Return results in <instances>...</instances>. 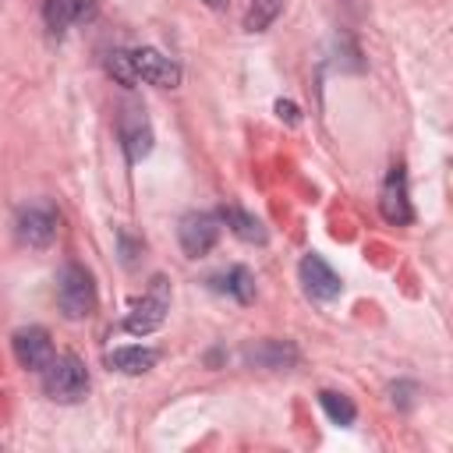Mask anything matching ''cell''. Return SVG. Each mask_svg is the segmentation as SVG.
Listing matches in <instances>:
<instances>
[{
	"label": "cell",
	"mask_w": 453,
	"mask_h": 453,
	"mask_svg": "<svg viewBox=\"0 0 453 453\" xmlns=\"http://www.w3.org/2000/svg\"><path fill=\"white\" fill-rule=\"evenodd\" d=\"M379 212L386 223L393 226H407L414 219V209H411V198H407V173H403V163L389 166L386 180H382V191H379Z\"/></svg>",
	"instance_id": "6"
},
{
	"label": "cell",
	"mask_w": 453,
	"mask_h": 453,
	"mask_svg": "<svg viewBox=\"0 0 453 453\" xmlns=\"http://www.w3.org/2000/svg\"><path fill=\"white\" fill-rule=\"evenodd\" d=\"M280 11H283V0H251V7H248V14H244V28H248V32L269 28Z\"/></svg>",
	"instance_id": "17"
},
{
	"label": "cell",
	"mask_w": 453,
	"mask_h": 453,
	"mask_svg": "<svg viewBox=\"0 0 453 453\" xmlns=\"http://www.w3.org/2000/svg\"><path fill=\"white\" fill-rule=\"evenodd\" d=\"M319 403H322V411L329 414V421H333V425H354V418H357L354 400H350V396H343V393L322 389V393H319Z\"/></svg>",
	"instance_id": "16"
},
{
	"label": "cell",
	"mask_w": 453,
	"mask_h": 453,
	"mask_svg": "<svg viewBox=\"0 0 453 453\" xmlns=\"http://www.w3.org/2000/svg\"><path fill=\"white\" fill-rule=\"evenodd\" d=\"M120 145H124L127 163H142L152 152V127L142 106H127L120 113Z\"/></svg>",
	"instance_id": "10"
},
{
	"label": "cell",
	"mask_w": 453,
	"mask_h": 453,
	"mask_svg": "<svg viewBox=\"0 0 453 453\" xmlns=\"http://www.w3.org/2000/svg\"><path fill=\"white\" fill-rule=\"evenodd\" d=\"M117 241H120V262L131 269V265L138 262V251H142V244H138V241H134L127 230H117Z\"/></svg>",
	"instance_id": "19"
},
{
	"label": "cell",
	"mask_w": 453,
	"mask_h": 453,
	"mask_svg": "<svg viewBox=\"0 0 453 453\" xmlns=\"http://www.w3.org/2000/svg\"><path fill=\"white\" fill-rule=\"evenodd\" d=\"M159 350L156 347H113L106 354V368L120 372V375H142L149 368H156Z\"/></svg>",
	"instance_id": "13"
},
{
	"label": "cell",
	"mask_w": 453,
	"mask_h": 453,
	"mask_svg": "<svg viewBox=\"0 0 453 453\" xmlns=\"http://www.w3.org/2000/svg\"><path fill=\"white\" fill-rule=\"evenodd\" d=\"M57 226H60V216H57V209L50 202H25L14 212V237L21 244H28V248L53 244Z\"/></svg>",
	"instance_id": "3"
},
{
	"label": "cell",
	"mask_w": 453,
	"mask_h": 453,
	"mask_svg": "<svg viewBox=\"0 0 453 453\" xmlns=\"http://www.w3.org/2000/svg\"><path fill=\"white\" fill-rule=\"evenodd\" d=\"M202 4H209V7H216V11H219V7H226V0H202Z\"/></svg>",
	"instance_id": "22"
},
{
	"label": "cell",
	"mask_w": 453,
	"mask_h": 453,
	"mask_svg": "<svg viewBox=\"0 0 453 453\" xmlns=\"http://www.w3.org/2000/svg\"><path fill=\"white\" fill-rule=\"evenodd\" d=\"M209 287L219 290V294H230V297L241 301V304H251V301H255V276H251L244 265H230L226 273L212 276Z\"/></svg>",
	"instance_id": "15"
},
{
	"label": "cell",
	"mask_w": 453,
	"mask_h": 453,
	"mask_svg": "<svg viewBox=\"0 0 453 453\" xmlns=\"http://www.w3.org/2000/svg\"><path fill=\"white\" fill-rule=\"evenodd\" d=\"M297 273H301V287H304V294H308L311 301H333V297H340V290H343V280H340V276L333 273V265H329L322 255H315V251H308V255L301 258Z\"/></svg>",
	"instance_id": "8"
},
{
	"label": "cell",
	"mask_w": 453,
	"mask_h": 453,
	"mask_svg": "<svg viewBox=\"0 0 453 453\" xmlns=\"http://www.w3.org/2000/svg\"><path fill=\"white\" fill-rule=\"evenodd\" d=\"M276 113H280V120H287V124H297V106L294 103H276Z\"/></svg>",
	"instance_id": "21"
},
{
	"label": "cell",
	"mask_w": 453,
	"mask_h": 453,
	"mask_svg": "<svg viewBox=\"0 0 453 453\" xmlns=\"http://www.w3.org/2000/svg\"><path fill=\"white\" fill-rule=\"evenodd\" d=\"M57 308L64 311V319H88L96 311V283H92V273L85 265H78V262L60 265Z\"/></svg>",
	"instance_id": "1"
},
{
	"label": "cell",
	"mask_w": 453,
	"mask_h": 453,
	"mask_svg": "<svg viewBox=\"0 0 453 453\" xmlns=\"http://www.w3.org/2000/svg\"><path fill=\"white\" fill-rule=\"evenodd\" d=\"M219 219L230 226V234H237V237H241V241H248V244H265V241H269L265 223H262L258 216H251V212L237 209V205L219 209Z\"/></svg>",
	"instance_id": "14"
},
{
	"label": "cell",
	"mask_w": 453,
	"mask_h": 453,
	"mask_svg": "<svg viewBox=\"0 0 453 453\" xmlns=\"http://www.w3.org/2000/svg\"><path fill=\"white\" fill-rule=\"evenodd\" d=\"M166 311H170V283L163 276H156L152 287H149V294L142 301H134V308L127 311L124 329L134 333V336H149V333H156L163 326Z\"/></svg>",
	"instance_id": "4"
},
{
	"label": "cell",
	"mask_w": 453,
	"mask_h": 453,
	"mask_svg": "<svg viewBox=\"0 0 453 453\" xmlns=\"http://www.w3.org/2000/svg\"><path fill=\"white\" fill-rule=\"evenodd\" d=\"M216 237H219V216L216 212H188L177 226V241H180V251L188 258L209 255Z\"/></svg>",
	"instance_id": "5"
},
{
	"label": "cell",
	"mask_w": 453,
	"mask_h": 453,
	"mask_svg": "<svg viewBox=\"0 0 453 453\" xmlns=\"http://www.w3.org/2000/svg\"><path fill=\"white\" fill-rule=\"evenodd\" d=\"M389 393H393V403H400V407H411V403H414V393H418V386H414V382H400V386H389Z\"/></svg>",
	"instance_id": "20"
},
{
	"label": "cell",
	"mask_w": 453,
	"mask_h": 453,
	"mask_svg": "<svg viewBox=\"0 0 453 453\" xmlns=\"http://www.w3.org/2000/svg\"><path fill=\"white\" fill-rule=\"evenodd\" d=\"M244 361L255 365V368H294L297 365V347L290 340H258V343H248L244 347Z\"/></svg>",
	"instance_id": "12"
},
{
	"label": "cell",
	"mask_w": 453,
	"mask_h": 453,
	"mask_svg": "<svg viewBox=\"0 0 453 453\" xmlns=\"http://www.w3.org/2000/svg\"><path fill=\"white\" fill-rule=\"evenodd\" d=\"M99 14V4L96 0H46L42 4V21L53 35H64L71 25H81V21H92Z\"/></svg>",
	"instance_id": "11"
},
{
	"label": "cell",
	"mask_w": 453,
	"mask_h": 453,
	"mask_svg": "<svg viewBox=\"0 0 453 453\" xmlns=\"http://www.w3.org/2000/svg\"><path fill=\"white\" fill-rule=\"evenodd\" d=\"M131 64H134V78L145 85H156V88H177L180 85V67L152 46L131 50Z\"/></svg>",
	"instance_id": "9"
},
{
	"label": "cell",
	"mask_w": 453,
	"mask_h": 453,
	"mask_svg": "<svg viewBox=\"0 0 453 453\" xmlns=\"http://www.w3.org/2000/svg\"><path fill=\"white\" fill-rule=\"evenodd\" d=\"M11 350H14V361L25 368V372H42L50 361H53V340L42 326H25L11 336Z\"/></svg>",
	"instance_id": "7"
},
{
	"label": "cell",
	"mask_w": 453,
	"mask_h": 453,
	"mask_svg": "<svg viewBox=\"0 0 453 453\" xmlns=\"http://www.w3.org/2000/svg\"><path fill=\"white\" fill-rule=\"evenodd\" d=\"M106 71H110V78L117 81V85H138V78H134V64H131V50H113V53H106Z\"/></svg>",
	"instance_id": "18"
},
{
	"label": "cell",
	"mask_w": 453,
	"mask_h": 453,
	"mask_svg": "<svg viewBox=\"0 0 453 453\" xmlns=\"http://www.w3.org/2000/svg\"><path fill=\"white\" fill-rule=\"evenodd\" d=\"M39 375H42V393L57 403H78L88 393V372L74 354H53V361Z\"/></svg>",
	"instance_id": "2"
}]
</instances>
